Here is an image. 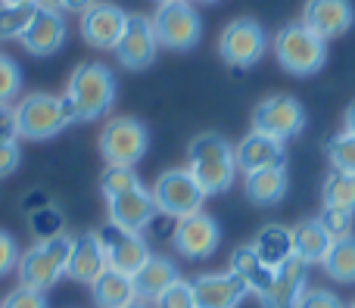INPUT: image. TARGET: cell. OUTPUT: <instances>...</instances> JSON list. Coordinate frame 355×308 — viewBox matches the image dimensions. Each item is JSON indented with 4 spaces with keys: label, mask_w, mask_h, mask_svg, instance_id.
I'll return each instance as SVG.
<instances>
[{
    "label": "cell",
    "mask_w": 355,
    "mask_h": 308,
    "mask_svg": "<svg viewBox=\"0 0 355 308\" xmlns=\"http://www.w3.org/2000/svg\"><path fill=\"white\" fill-rule=\"evenodd\" d=\"M41 3H0V37H22Z\"/></svg>",
    "instance_id": "obj_30"
},
{
    "label": "cell",
    "mask_w": 355,
    "mask_h": 308,
    "mask_svg": "<svg viewBox=\"0 0 355 308\" xmlns=\"http://www.w3.org/2000/svg\"><path fill=\"white\" fill-rule=\"evenodd\" d=\"M106 268L110 265H106V253H103V243H100L97 230H85V234L72 237V249H69V262H66L69 278L91 287Z\"/></svg>",
    "instance_id": "obj_21"
},
{
    "label": "cell",
    "mask_w": 355,
    "mask_h": 308,
    "mask_svg": "<svg viewBox=\"0 0 355 308\" xmlns=\"http://www.w3.org/2000/svg\"><path fill=\"white\" fill-rule=\"evenodd\" d=\"M175 224L178 228H175L172 243H175V249L184 255V259L202 262V259H209V255L218 249L221 228H218L215 218L196 212V215H187V218H181V221H175Z\"/></svg>",
    "instance_id": "obj_14"
},
{
    "label": "cell",
    "mask_w": 355,
    "mask_h": 308,
    "mask_svg": "<svg viewBox=\"0 0 355 308\" xmlns=\"http://www.w3.org/2000/svg\"><path fill=\"white\" fill-rule=\"evenodd\" d=\"M306 128V109L296 97L290 93H277V97H268L252 109V131H262L268 137H277V141H293L300 131Z\"/></svg>",
    "instance_id": "obj_10"
},
{
    "label": "cell",
    "mask_w": 355,
    "mask_h": 308,
    "mask_svg": "<svg viewBox=\"0 0 355 308\" xmlns=\"http://www.w3.org/2000/svg\"><path fill=\"white\" fill-rule=\"evenodd\" d=\"M193 287L196 308H237L250 296L246 284L234 271H218V274H200L190 280Z\"/></svg>",
    "instance_id": "obj_16"
},
{
    "label": "cell",
    "mask_w": 355,
    "mask_h": 308,
    "mask_svg": "<svg viewBox=\"0 0 355 308\" xmlns=\"http://www.w3.org/2000/svg\"><path fill=\"white\" fill-rule=\"evenodd\" d=\"M324 206L327 209H340V212H349L355 215V178L352 174H343V172H331L324 181Z\"/></svg>",
    "instance_id": "obj_29"
},
{
    "label": "cell",
    "mask_w": 355,
    "mask_h": 308,
    "mask_svg": "<svg viewBox=\"0 0 355 308\" xmlns=\"http://www.w3.org/2000/svg\"><path fill=\"white\" fill-rule=\"evenodd\" d=\"M300 22L324 41H334V37L346 35L352 28L355 10L349 0H306Z\"/></svg>",
    "instance_id": "obj_15"
},
{
    "label": "cell",
    "mask_w": 355,
    "mask_h": 308,
    "mask_svg": "<svg viewBox=\"0 0 355 308\" xmlns=\"http://www.w3.org/2000/svg\"><path fill=\"white\" fill-rule=\"evenodd\" d=\"M349 308H355V302H352V305H349Z\"/></svg>",
    "instance_id": "obj_48"
},
{
    "label": "cell",
    "mask_w": 355,
    "mask_h": 308,
    "mask_svg": "<svg viewBox=\"0 0 355 308\" xmlns=\"http://www.w3.org/2000/svg\"><path fill=\"white\" fill-rule=\"evenodd\" d=\"M12 109H16L19 137H25V141H50L75 122L69 100L53 97V93H28Z\"/></svg>",
    "instance_id": "obj_3"
},
{
    "label": "cell",
    "mask_w": 355,
    "mask_h": 308,
    "mask_svg": "<svg viewBox=\"0 0 355 308\" xmlns=\"http://www.w3.org/2000/svg\"><path fill=\"white\" fill-rule=\"evenodd\" d=\"M343 122H346V128L343 131H349V134H355V100L349 106H346V116H343Z\"/></svg>",
    "instance_id": "obj_43"
},
{
    "label": "cell",
    "mask_w": 355,
    "mask_h": 308,
    "mask_svg": "<svg viewBox=\"0 0 355 308\" xmlns=\"http://www.w3.org/2000/svg\"><path fill=\"white\" fill-rule=\"evenodd\" d=\"M0 3H37V0H0Z\"/></svg>",
    "instance_id": "obj_45"
},
{
    "label": "cell",
    "mask_w": 355,
    "mask_h": 308,
    "mask_svg": "<svg viewBox=\"0 0 355 308\" xmlns=\"http://www.w3.org/2000/svg\"><path fill=\"white\" fill-rule=\"evenodd\" d=\"M91 296H94V302H97V308H125L137 299L135 278L116 271V268H106L91 284Z\"/></svg>",
    "instance_id": "obj_22"
},
{
    "label": "cell",
    "mask_w": 355,
    "mask_h": 308,
    "mask_svg": "<svg viewBox=\"0 0 355 308\" xmlns=\"http://www.w3.org/2000/svg\"><path fill=\"white\" fill-rule=\"evenodd\" d=\"M153 31H156L159 47L193 50L202 37V19L193 3L172 0V3H159V10L153 16Z\"/></svg>",
    "instance_id": "obj_8"
},
{
    "label": "cell",
    "mask_w": 355,
    "mask_h": 308,
    "mask_svg": "<svg viewBox=\"0 0 355 308\" xmlns=\"http://www.w3.org/2000/svg\"><path fill=\"white\" fill-rule=\"evenodd\" d=\"M137 187H144V184H141V178L135 174V168L110 165L103 172V178H100V193H103L106 199H116V197H122V193L137 190Z\"/></svg>",
    "instance_id": "obj_32"
},
{
    "label": "cell",
    "mask_w": 355,
    "mask_h": 308,
    "mask_svg": "<svg viewBox=\"0 0 355 308\" xmlns=\"http://www.w3.org/2000/svg\"><path fill=\"white\" fill-rule=\"evenodd\" d=\"M352 218L349 212H340V209H321V215H318V224L327 230V237L331 240H343V237H352Z\"/></svg>",
    "instance_id": "obj_36"
},
{
    "label": "cell",
    "mask_w": 355,
    "mask_h": 308,
    "mask_svg": "<svg viewBox=\"0 0 355 308\" xmlns=\"http://www.w3.org/2000/svg\"><path fill=\"white\" fill-rule=\"evenodd\" d=\"M125 308H153V305H147V302H144V299H135V302H131V305H125Z\"/></svg>",
    "instance_id": "obj_44"
},
{
    "label": "cell",
    "mask_w": 355,
    "mask_h": 308,
    "mask_svg": "<svg viewBox=\"0 0 355 308\" xmlns=\"http://www.w3.org/2000/svg\"><path fill=\"white\" fill-rule=\"evenodd\" d=\"M287 172L284 168H262V172H250L246 174V184H243V193L250 203L256 206H275L287 197Z\"/></svg>",
    "instance_id": "obj_25"
},
{
    "label": "cell",
    "mask_w": 355,
    "mask_h": 308,
    "mask_svg": "<svg viewBox=\"0 0 355 308\" xmlns=\"http://www.w3.org/2000/svg\"><path fill=\"white\" fill-rule=\"evenodd\" d=\"M234 159H237L240 172H262V168H284L287 162V147L277 137H268L262 131H250L243 141L234 150Z\"/></svg>",
    "instance_id": "obj_19"
},
{
    "label": "cell",
    "mask_w": 355,
    "mask_h": 308,
    "mask_svg": "<svg viewBox=\"0 0 355 308\" xmlns=\"http://www.w3.org/2000/svg\"><path fill=\"white\" fill-rule=\"evenodd\" d=\"M97 237H100V243H103L106 265L128 274V278H135L144 268V262L153 255L150 253V243L144 240L141 234L122 230V228H116V224H106L103 230H97Z\"/></svg>",
    "instance_id": "obj_11"
},
{
    "label": "cell",
    "mask_w": 355,
    "mask_h": 308,
    "mask_svg": "<svg viewBox=\"0 0 355 308\" xmlns=\"http://www.w3.org/2000/svg\"><path fill=\"white\" fill-rule=\"evenodd\" d=\"M19 243L12 240V234H6V230H0V278L3 274H10L12 268L19 265Z\"/></svg>",
    "instance_id": "obj_38"
},
{
    "label": "cell",
    "mask_w": 355,
    "mask_h": 308,
    "mask_svg": "<svg viewBox=\"0 0 355 308\" xmlns=\"http://www.w3.org/2000/svg\"><path fill=\"white\" fill-rule=\"evenodd\" d=\"M147 147H150L147 125L128 116L106 122L103 134H100V156L106 159V165L116 168H135L147 156Z\"/></svg>",
    "instance_id": "obj_6"
},
{
    "label": "cell",
    "mask_w": 355,
    "mask_h": 308,
    "mask_svg": "<svg viewBox=\"0 0 355 308\" xmlns=\"http://www.w3.org/2000/svg\"><path fill=\"white\" fill-rule=\"evenodd\" d=\"M116 91V75L103 62H81L69 78V87L62 97L72 106L75 122H94V118H103L112 109Z\"/></svg>",
    "instance_id": "obj_2"
},
{
    "label": "cell",
    "mask_w": 355,
    "mask_h": 308,
    "mask_svg": "<svg viewBox=\"0 0 355 308\" xmlns=\"http://www.w3.org/2000/svg\"><path fill=\"white\" fill-rule=\"evenodd\" d=\"M231 271L237 274V278L246 284V290L256 293V296H262L265 287H268L271 278H275V268L265 265V262L256 255V249H252V246L234 249V253H231Z\"/></svg>",
    "instance_id": "obj_27"
},
{
    "label": "cell",
    "mask_w": 355,
    "mask_h": 308,
    "mask_svg": "<svg viewBox=\"0 0 355 308\" xmlns=\"http://www.w3.org/2000/svg\"><path fill=\"white\" fill-rule=\"evenodd\" d=\"M159 3H172V0H159Z\"/></svg>",
    "instance_id": "obj_47"
},
{
    "label": "cell",
    "mask_w": 355,
    "mask_h": 308,
    "mask_svg": "<svg viewBox=\"0 0 355 308\" xmlns=\"http://www.w3.org/2000/svg\"><path fill=\"white\" fill-rule=\"evenodd\" d=\"M306 271L309 265L293 255L290 262H284L281 268H275V278L265 287V293L259 296L262 308H296V302L306 293Z\"/></svg>",
    "instance_id": "obj_20"
},
{
    "label": "cell",
    "mask_w": 355,
    "mask_h": 308,
    "mask_svg": "<svg viewBox=\"0 0 355 308\" xmlns=\"http://www.w3.org/2000/svg\"><path fill=\"white\" fill-rule=\"evenodd\" d=\"M327 159H331L334 172H343L355 178V134L349 131H340L327 141Z\"/></svg>",
    "instance_id": "obj_31"
},
{
    "label": "cell",
    "mask_w": 355,
    "mask_h": 308,
    "mask_svg": "<svg viewBox=\"0 0 355 308\" xmlns=\"http://www.w3.org/2000/svg\"><path fill=\"white\" fill-rule=\"evenodd\" d=\"M66 35H69L66 16L56 10H47V6H37L28 31H25L19 41H22V47L28 50L31 56H53L56 50L66 44Z\"/></svg>",
    "instance_id": "obj_17"
},
{
    "label": "cell",
    "mask_w": 355,
    "mask_h": 308,
    "mask_svg": "<svg viewBox=\"0 0 355 308\" xmlns=\"http://www.w3.org/2000/svg\"><path fill=\"white\" fill-rule=\"evenodd\" d=\"M69 249H72V237L66 234L53 237V240H41L37 246L25 249L16 265L19 287L37 290V293H47L50 287H56V280L66 274Z\"/></svg>",
    "instance_id": "obj_5"
},
{
    "label": "cell",
    "mask_w": 355,
    "mask_h": 308,
    "mask_svg": "<svg viewBox=\"0 0 355 308\" xmlns=\"http://www.w3.org/2000/svg\"><path fill=\"white\" fill-rule=\"evenodd\" d=\"M19 162H22V153H19L16 143H0V181L10 178L19 168Z\"/></svg>",
    "instance_id": "obj_41"
},
{
    "label": "cell",
    "mask_w": 355,
    "mask_h": 308,
    "mask_svg": "<svg viewBox=\"0 0 355 308\" xmlns=\"http://www.w3.org/2000/svg\"><path fill=\"white\" fill-rule=\"evenodd\" d=\"M321 265H324L327 278L337 280V284H355V237L334 240L331 253Z\"/></svg>",
    "instance_id": "obj_28"
},
{
    "label": "cell",
    "mask_w": 355,
    "mask_h": 308,
    "mask_svg": "<svg viewBox=\"0 0 355 308\" xmlns=\"http://www.w3.org/2000/svg\"><path fill=\"white\" fill-rule=\"evenodd\" d=\"M125 22H128V12L122 6L110 3V0H97L81 12V37L97 50H116Z\"/></svg>",
    "instance_id": "obj_13"
},
{
    "label": "cell",
    "mask_w": 355,
    "mask_h": 308,
    "mask_svg": "<svg viewBox=\"0 0 355 308\" xmlns=\"http://www.w3.org/2000/svg\"><path fill=\"white\" fill-rule=\"evenodd\" d=\"M150 193H153L156 212L166 218H175V221L202 212V203H206V193H202V187L196 184L193 174H190L187 168L162 172Z\"/></svg>",
    "instance_id": "obj_7"
},
{
    "label": "cell",
    "mask_w": 355,
    "mask_h": 308,
    "mask_svg": "<svg viewBox=\"0 0 355 308\" xmlns=\"http://www.w3.org/2000/svg\"><path fill=\"white\" fill-rule=\"evenodd\" d=\"M19 125H16V109L10 103H0V143H16Z\"/></svg>",
    "instance_id": "obj_40"
},
{
    "label": "cell",
    "mask_w": 355,
    "mask_h": 308,
    "mask_svg": "<svg viewBox=\"0 0 355 308\" xmlns=\"http://www.w3.org/2000/svg\"><path fill=\"white\" fill-rule=\"evenodd\" d=\"M268 50V35L256 19H234L218 37V56L234 69H250Z\"/></svg>",
    "instance_id": "obj_9"
},
{
    "label": "cell",
    "mask_w": 355,
    "mask_h": 308,
    "mask_svg": "<svg viewBox=\"0 0 355 308\" xmlns=\"http://www.w3.org/2000/svg\"><path fill=\"white\" fill-rule=\"evenodd\" d=\"M156 50H159V41H156V31H153V19L150 16H128L125 22V31L116 44V60L122 62L125 69L137 72V69H147L150 62L156 60Z\"/></svg>",
    "instance_id": "obj_12"
},
{
    "label": "cell",
    "mask_w": 355,
    "mask_h": 308,
    "mask_svg": "<svg viewBox=\"0 0 355 308\" xmlns=\"http://www.w3.org/2000/svg\"><path fill=\"white\" fill-rule=\"evenodd\" d=\"M22 91V69L16 66V60L0 53V103H10L12 97H19Z\"/></svg>",
    "instance_id": "obj_35"
},
{
    "label": "cell",
    "mask_w": 355,
    "mask_h": 308,
    "mask_svg": "<svg viewBox=\"0 0 355 308\" xmlns=\"http://www.w3.org/2000/svg\"><path fill=\"white\" fill-rule=\"evenodd\" d=\"M252 249L268 268H281L284 262L293 259V230L284 224H265L252 240Z\"/></svg>",
    "instance_id": "obj_24"
},
{
    "label": "cell",
    "mask_w": 355,
    "mask_h": 308,
    "mask_svg": "<svg viewBox=\"0 0 355 308\" xmlns=\"http://www.w3.org/2000/svg\"><path fill=\"white\" fill-rule=\"evenodd\" d=\"M0 308H50L47 296L37 290H25V287H16L12 293H6Z\"/></svg>",
    "instance_id": "obj_37"
},
{
    "label": "cell",
    "mask_w": 355,
    "mask_h": 308,
    "mask_svg": "<svg viewBox=\"0 0 355 308\" xmlns=\"http://www.w3.org/2000/svg\"><path fill=\"white\" fill-rule=\"evenodd\" d=\"M106 212H110V224L122 230H131V234H141L150 221H153L159 212H156L153 193L147 187H137L131 193H122L116 199H106Z\"/></svg>",
    "instance_id": "obj_18"
},
{
    "label": "cell",
    "mask_w": 355,
    "mask_h": 308,
    "mask_svg": "<svg viewBox=\"0 0 355 308\" xmlns=\"http://www.w3.org/2000/svg\"><path fill=\"white\" fill-rule=\"evenodd\" d=\"M275 56L284 72L306 78L321 72V66L327 62V41L302 22H290L275 35Z\"/></svg>",
    "instance_id": "obj_4"
},
{
    "label": "cell",
    "mask_w": 355,
    "mask_h": 308,
    "mask_svg": "<svg viewBox=\"0 0 355 308\" xmlns=\"http://www.w3.org/2000/svg\"><path fill=\"white\" fill-rule=\"evenodd\" d=\"M200 3H218V0H200Z\"/></svg>",
    "instance_id": "obj_46"
},
{
    "label": "cell",
    "mask_w": 355,
    "mask_h": 308,
    "mask_svg": "<svg viewBox=\"0 0 355 308\" xmlns=\"http://www.w3.org/2000/svg\"><path fill=\"white\" fill-rule=\"evenodd\" d=\"M187 172L202 187L206 197H218L234 184V172H237V159H234V147L227 137L206 131L196 134L187 147Z\"/></svg>",
    "instance_id": "obj_1"
},
{
    "label": "cell",
    "mask_w": 355,
    "mask_h": 308,
    "mask_svg": "<svg viewBox=\"0 0 355 308\" xmlns=\"http://www.w3.org/2000/svg\"><path fill=\"white\" fill-rule=\"evenodd\" d=\"M178 278H181V274H178V265L168 259V255H150V259L144 262L141 271L135 274L137 299H150V302H153V299L159 296L168 284H175Z\"/></svg>",
    "instance_id": "obj_23"
},
{
    "label": "cell",
    "mask_w": 355,
    "mask_h": 308,
    "mask_svg": "<svg viewBox=\"0 0 355 308\" xmlns=\"http://www.w3.org/2000/svg\"><path fill=\"white\" fill-rule=\"evenodd\" d=\"M41 6H47V10H56V12H85L91 3H97V0H37Z\"/></svg>",
    "instance_id": "obj_42"
},
{
    "label": "cell",
    "mask_w": 355,
    "mask_h": 308,
    "mask_svg": "<svg viewBox=\"0 0 355 308\" xmlns=\"http://www.w3.org/2000/svg\"><path fill=\"white\" fill-rule=\"evenodd\" d=\"M296 308H346L340 302L337 293L331 290H312V293H302V299L296 302Z\"/></svg>",
    "instance_id": "obj_39"
},
{
    "label": "cell",
    "mask_w": 355,
    "mask_h": 308,
    "mask_svg": "<svg viewBox=\"0 0 355 308\" xmlns=\"http://www.w3.org/2000/svg\"><path fill=\"white\" fill-rule=\"evenodd\" d=\"M153 308H196V299H193V287L187 280L178 278L175 284H168L159 296L153 299Z\"/></svg>",
    "instance_id": "obj_34"
},
{
    "label": "cell",
    "mask_w": 355,
    "mask_h": 308,
    "mask_svg": "<svg viewBox=\"0 0 355 308\" xmlns=\"http://www.w3.org/2000/svg\"><path fill=\"white\" fill-rule=\"evenodd\" d=\"M62 228H66V215H62L56 206L47 203L31 212V234H35L37 240H53V237L62 234Z\"/></svg>",
    "instance_id": "obj_33"
},
{
    "label": "cell",
    "mask_w": 355,
    "mask_h": 308,
    "mask_svg": "<svg viewBox=\"0 0 355 308\" xmlns=\"http://www.w3.org/2000/svg\"><path fill=\"white\" fill-rule=\"evenodd\" d=\"M334 240L327 237V230L318 224V218L312 221H302L293 228V255L306 265H321L331 253Z\"/></svg>",
    "instance_id": "obj_26"
}]
</instances>
